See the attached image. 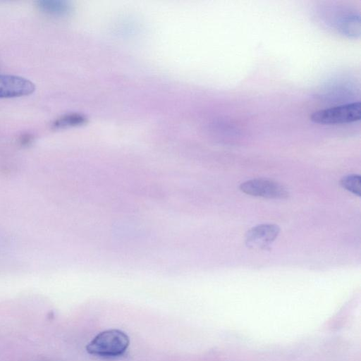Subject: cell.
<instances>
[{
  "label": "cell",
  "instance_id": "cell-1",
  "mask_svg": "<svg viewBox=\"0 0 361 361\" xmlns=\"http://www.w3.org/2000/svg\"><path fill=\"white\" fill-rule=\"evenodd\" d=\"M130 343L128 336L119 329H108L95 336L87 345V352L91 355L115 357L122 355Z\"/></svg>",
  "mask_w": 361,
  "mask_h": 361
},
{
  "label": "cell",
  "instance_id": "cell-2",
  "mask_svg": "<svg viewBox=\"0 0 361 361\" xmlns=\"http://www.w3.org/2000/svg\"><path fill=\"white\" fill-rule=\"evenodd\" d=\"M361 103L353 102L314 111L310 120L322 125H337L360 121Z\"/></svg>",
  "mask_w": 361,
  "mask_h": 361
},
{
  "label": "cell",
  "instance_id": "cell-3",
  "mask_svg": "<svg viewBox=\"0 0 361 361\" xmlns=\"http://www.w3.org/2000/svg\"><path fill=\"white\" fill-rule=\"evenodd\" d=\"M240 189L247 195L269 199H283L288 196V192L283 185L264 178L246 180L240 184Z\"/></svg>",
  "mask_w": 361,
  "mask_h": 361
},
{
  "label": "cell",
  "instance_id": "cell-4",
  "mask_svg": "<svg viewBox=\"0 0 361 361\" xmlns=\"http://www.w3.org/2000/svg\"><path fill=\"white\" fill-rule=\"evenodd\" d=\"M280 228L274 224H264L251 228L245 234V245L252 250L269 247L278 237Z\"/></svg>",
  "mask_w": 361,
  "mask_h": 361
},
{
  "label": "cell",
  "instance_id": "cell-5",
  "mask_svg": "<svg viewBox=\"0 0 361 361\" xmlns=\"http://www.w3.org/2000/svg\"><path fill=\"white\" fill-rule=\"evenodd\" d=\"M35 90V84L27 78L0 74V99L30 95Z\"/></svg>",
  "mask_w": 361,
  "mask_h": 361
},
{
  "label": "cell",
  "instance_id": "cell-6",
  "mask_svg": "<svg viewBox=\"0 0 361 361\" xmlns=\"http://www.w3.org/2000/svg\"><path fill=\"white\" fill-rule=\"evenodd\" d=\"M37 6L42 13L51 16H63L67 11L66 4L61 1H38L37 2Z\"/></svg>",
  "mask_w": 361,
  "mask_h": 361
},
{
  "label": "cell",
  "instance_id": "cell-7",
  "mask_svg": "<svg viewBox=\"0 0 361 361\" xmlns=\"http://www.w3.org/2000/svg\"><path fill=\"white\" fill-rule=\"evenodd\" d=\"M340 184L345 190L360 196L361 177L359 175L350 174L343 176L340 180Z\"/></svg>",
  "mask_w": 361,
  "mask_h": 361
},
{
  "label": "cell",
  "instance_id": "cell-8",
  "mask_svg": "<svg viewBox=\"0 0 361 361\" xmlns=\"http://www.w3.org/2000/svg\"><path fill=\"white\" fill-rule=\"evenodd\" d=\"M32 140V137L30 135L26 134L20 137V142L22 145H29Z\"/></svg>",
  "mask_w": 361,
  "mask_h": 361
}]
</instances>
